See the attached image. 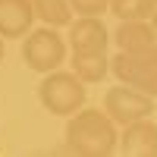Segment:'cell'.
<instances>
[{"label": "cell", "mask_w": 157, "mask_h": 157, "mask_svg": "<svg viewBox=\"0 0 157 157\" xmlns=\"http://www.w3.org/2000/svg\"><path fill=\"white\" fill-rule=\"evenodd\" d=\"M107 25L101 16H78L69 22V47L72 54H91V50H107Z\"/></svg>", "instance_id": "obj_7"}, {"label": "cell", "mask_w": 157, "mask_h": 157, "mask_svg": "<svg viewBox=\"0 0 157 157\" xmlns=\"http://www.w3.org/2000/svg\"><path fill=\"white\" fill-rule=\"evenodd\" d=\"M151 25H154V32H157V6H154V13H151Z\"/></svg>", "instance_id": "obj_14"}, {"label": "cell", "mask_w": 157, "mask_h": 157, "mask_svg": "<svg viewBox=\"0 0 157 157\" xmlns=\"http://www.w3.org/2000/svg\"><path fill=\"white\" fill-rule=\"evenodd\" d=\"M107 3L110 0H69V10L78 16H101L107 13Z\"/></svg>", "instance_id": "obj_13"}, {"label": "cell", "mask_w": 157, "mask_h": 157, "mask_svg": "<svg viewBox=\"0 0 157 157\" xmlns=\"http://www.w3.org/2000/svg\"><path fill=\"white\" fill-rule=\"evenodd\" d=\"M113 41L126 54H141L157 44V32L151 19H120V29L113 32Z\"/></svg>", "instance_id": "obj_8"}, {"label": "cell", "mask_w": 157, "mask_h": 157, "mask_svg": "<svg viewBox=\"0 0 157 157\" xmlns=\"http://www.w3.org/2000/svg\"><path fill=\"white\" fill-rule=\"evenodd\" d=\"M85 98L88 88L75 72H63V69L44 72V82L38 85V101L54 116H72L75 110L85 107Z\"/></svg>", "instance_id": "obj_2"}, {"label": "cell", "mask_w": 157, "mask_h": 157, "mask_svg": "<svg viewBox=\"0 0 157 157\" xmlns=\"http://www.w3.org/2000/svg\"><path fill=\"white\" fill-rule=\"evenodd\" d=\"M32 0H0V38H25L32 32Z\"/></svg>", "instance_id": "obj_9"}, {"label": "cell", "mask_w": 157, "mask_h": 157, "mask_svg": "<svg viewBox=\"0 0 157 157\" xmlns=\"http://www.w3.org/2000/svg\"><path fill=\"white\" fill-rule=\"evenodd\" d=\"M110 72L120 78L123 85L138 88L145 94L157 98V44L151 50H141V54H126L120 50L110 60Z\"/></svg>", "instance_id": "obj_3"}, {"label": "cell", "mask_w": 157, "mask_h": 157, "mask_svg": "<svg viewBox=\"0 0 157 157\" xmlns=\"http://www.w3.org/2000/svg\"><path fill=\"white\" fill-rule=\"evenodd\" d=\"M120 148L116 123L101 110H75L66 123V151L82 157H107Z\"/></svg>", "instance_id": "obj_1"}, {"label": "cell", "mask_w": 157, "mask_h": 157, "mask_svg": "<svg viewBox=\"0 0 157 157\" xmlns=\"http://www.w3.org/2000/svg\"><path fill=\"white\" fill-rule=\"evenodd\" d=\"M104 113H107L116 126H126V123H132V120L151 116L154 113V98L120 82L116 88L107 91V98H104Z\"/></svg>", "instance_id": "obj_5"}, {"label": "cell", "mask_w": 157, "mask_h": 157, "mask_svg": "<svg viewBox=\"0 0 157 157\" xmlns=\"http://www.w3.org/2000/svg\"><path fill=\"white\" fill-rule=\"evenodd\" d=\"M157 0H110L107 10L116 19H151Z\"/></svg>", "instance_id": "obj_12"}, {"label": "cell", "mask_w": 157, "mask_h": 157, "mask_svg": "<svg viewBox=\"0 0 157 157\" xmlns=\"http://www.w3.org/2000/svg\"><path fill=\"white\" fill-rule=\"evenodd\" d=\"M3 50H6V47H3V38H0V60H3Z\"/></svg>", "instance_id": "obj_15"}, {"label": "cell", "mask_w": 157, "mask_h": 157, "mask_svg": "<svg viewBox=\"0 0 157 157\" xmlns=\"http://www.w3.org/2000/svg\"><path fill=\"white\" fill-rule=\"evenodd\" d=\"M120 151L129 157H157V123H151V116L126 123L120 135Z\"/></svg>", "instance_id": "obj_6"}, {"label": "cell", "mask_w": 157, "mask_h": 157, "mask_svg": "<svg viewBox=\"0 0 157 157\" xmlns=\"http://www.w3.org/2000/svg\"><path fill=\"white\" fill-rule=\"evenodd\" d=\"M72 72L82 78L85 85L101 82L104 75L110 72V60L104 50H91V54H72Z\"/></svg>", "instance_id": "obj_10"}, {"label": "cell", "mask_w": 157, "mask_h": 157, "mask_svg": "<svg viewBox=\"0 0 157 157\" xmlns=\"http://www.w3.org/2000/svg\"><path fill=\"white\" fill-rule=\"evenodd\" d=\"M32 10L44 25H54V29H63L72 22L69 0H32Z\"/></svg>", "instance_id": "obj_11"}, {"label": "cell", "mask_w": 157, "mask_h": 157, "mask_svg": "<svg viewBox=\"0 0 157 157\" xmlns=\"http://www.w3.org/2000/svg\"><path fill=\"white\" fill-rule=\"evenodd\" d=\"M22 60L35 72H54L66 60V41L54 32V25L35 29V32H29V38L22 44Z\"/></svg>", "instance_id": "obj_4"}]
</instances>
